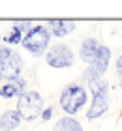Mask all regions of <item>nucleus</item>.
I'll list each match as a JSON object with an SVG mask.
<instances>
[{"label":"nucleus","mask_w":122,"mask_h":131,"mask_svg":"<svg viewBox=\"0 0 122 131\" xmlns=\"http://www.w3.org/2000/svg\"><path fill=\"white\" fill-rule=\"evenodd\" d=\"M49 43H51V32H49V28L43 26V25H36L23 36V43L21 45L30 52V54L41 56V54H45Z\"/></svg>","instance_id":"1"},{"label":"nucleus","mask_w":122,"mask_h":131,"mask_svg":"<svg viewBox=\"0 0 122 131\" xmlns=\"http://www.w3.org/2000/svg\"><path fill=\"white\" fill-rule=\"evenodd\" d=\"M87 101H88V94L81 84H68L60 94V107L68 116L77 114L87 105Z\"/></svg>","instance_id":"2"},{"label":"nucleus","mask_w":122,"mask_h":131,"mask_svg":"<svg viewBox=\"0 0 122 131\" xmlns=\"http://www.w3.org/2000/svg\"><path fill=\"white\" fill-rule=\"evenodd\" d=\"M90 92H92V103L90 109L87 111V118L88 120H96V118L103 116L109 111V84L107 81H96L90 84Z\"/></svg>","instance_id":"3"},{"label":"nucleus","mask_w":122,"mask_h":131,"mask_svg":"<svg viewBox=\"0 0 122 131\" xmlns=\"http://www.w3.org/2000/svg\"><path fill=\"white\" fill-rule=\"evenodd\" d=\"M15 111L19 112V116L23 120L32 122L36 118H40L41 112H43V99H41V96L38 92L26 90L23 96H19V99H17V109Z\"/></svg>","instance_id":"4"},{"label":"nucleus","mask_w":122,"mask_h":131,"mask_svg":"<svg viewBox=\"0 0 122 131\" xmlns=\"http://www.w3.org/2000/svg\"><path fill=\"white\" fill-rule=\"evenodd\" d=\"M21 69H23V58L10 47L2 45L0 47V73H2V77L8 81L19 79Z\"/></svg>","instance_id":"5"},{"label":"nucleus","mask_w":122,"mask_h":131,"mask_svg":"<svg viewBox=\"0 0 122 131\" xmlns=\"http://www.w3.org/2000/svg\"><path fill=\"white\" fill-rule=\"evenodd\" d=\"M45 62L51 66V68H57V69L71 68L73 66V51L64 43L53 45L51 49L45 52Z\"/></svg>","instance_id":"6"},{"label":"nucleus","mask_w":122,"mask_h":131,"mask_svg":"<svg viewBox=\"0 0 122 131\" xmlns=\"http://www.w3.org/2000/svg\"><path fill=\"white\" fill-rule=\"evenodd\" d=\"M47 28L51 36H57V38H64V36L71 34L75 30V21L70 19H51L47 21Z\"/></svg>","instance_id":"7"},{"label":"nucleus","mask_w":122,"mask_h":131,"mask_svg":"<svg viewBox=\"0 0 122 131\" xmlns=\"http://www.w3.org/2000/svg\"><path fill=\"white\" fill-rule=\"evenodd\" d=\"M26 92V82H24V79H13V81H8L4 86H0V96L10 99V97H19L23 96V94Z\"/></svg>","instance_id":"8"},{"label":"nucleus","mask_w":122,"mask_h":131,"mask_svg":"<svg viewBox=\"0 0 122 131\" xmlns=\"http://www.w3.org/2000/svg\"><path fill=\"white\" fill-rule=\"evenodd\" d=\"M100 41L94 39V38H87L81 43V51H79V56H81V60L85 64H92L96 60V54H98V49H100Z\"/></svg>","instance_id":"9"},{"label":"nucleus","mask_w":122,"mask_h":131,"mask_svg":"<svg viewBox=\"0 0 122 131\" xmlns=\"http://www.w3.org/2000/svg\"><path fill=\"white\" fill-rule=\"evenodd\" d=\"M21 122H23V118L19 116V112L15 109L4 111L0 114V131H15L21 126Z\"/></svg>","instance_id":"10"},{"label":"nucleus","mask_w":122,"mask_h":131,"mask_svg":"<svg viewBox=\"0 0 122 131\" xmlns=\"http://www.w3.org/2000/svg\"><path fill=\"white\" fill-rule=\"evenodd\" d=\"M109 64H111V49H109L107 45H100V49H98V54H96V60L90 64V66H94L98 73L103 75V73L107 71Z\"/></svg>","instance_id":"11"},{"label":"nucleus","mask_w":122,"mask_h":131,"mask_svg":"<svg viewBox=\"0 0 122 131\" xmlns=\"http://www.w3.org/2000/svg\"><path fill=\"white\" fill-rule=\"evenodd\" d=\"M53 131H83V126H81L79 120H75V118L64 116V118H60V120L54 124Z\"/></svg>","instance_id":"12"},{"label":"nucleus","mask_w":122,"mask_h":131,"mask_svg":"<svg viewBox=\"0 0 122 131\" xmlns=\"http://www.w3.org/2000/svg\"><path fill=\"white\" fill-rule=\"evenodd\" d=\"M81 79H83L85 82H88V84H92V82H96V81L103 79V75H100V73H98L94 66H88V68L83 71V77H81Z\"/></svg>","instance_id":"13"},{"label":"nucleus","mask_w":122,"mask_h":131,"mask_svg":"<svg viewBox=\"0 0 122 131\" xmlns=\"http://www.w3.org/2000/svg\"><path fill=\"white\" fill-rule=\"evenodd\" d=\"M4 41H6V43H10V45L23 43V32L19 30V28H15V26H13L10 34H6V36H4Z\"/></svg>","instance_id":"14"},{"label":"nucleus","mask_w":122,"mask_h":131,"mask_svg":"<svg viewBox=\"0 0 122 131\" xmlns=\"http://www.w3.org/2000/svg\"><path fill=\"white\" fill-rule=\"evenodd\" d=\"M13 26H15V28H19L21 32L26 34L30 28H32V23H30V21H15V25H13Z\"/></svg>","instance_id":"15"},{"label":"nucleus","mask_w":122,"mask_h":131,"mask_svg":"<svg viewBox=\"0 0 122 131\" xmlns=\"http://www.w3.org/2000/svg\"><path fill=\"white\" fill-rule=\"evenodd\" d=\"M51 116H53V107H47V109H43V112H41V120L47 122V120H51Z\"/></svg>","instance_id":"16"},{"label":"nucleus","mask_w":122,"mask_h":131,"mask_svg":"<svg viewBox=\"0 0 122 131\" xmlns=\"http://www.w3.org/2000/svg\"><path fill=\"white\" fill-rule=\"evenodd\" d=\"M115 66H117V73H118V77H122V56L117 58V64H115Z\"/></svg>","instance_id":"17"},{"label":"nucleus","mask_w":122,"mask_h":131,"mask_svg":"<svg viewBox=\"0 0 122 131\" xmlns=\"http://www.w3.org/2000/svg\"><path fill=\"white\" fill-rule=\"evenodd\" d=\"M2 79H4V77H2V73H0V81H2Z\"/></svg>","instance_id":"18"}]
</instances>
